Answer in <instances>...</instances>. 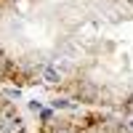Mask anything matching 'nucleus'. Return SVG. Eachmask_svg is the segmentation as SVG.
I'll use <instances>...</instances> for the list:
<instances>
[{
	"instance_id": "2",
	"label": "nucleus",
	"mask_w": 133,
	"mask_h": 133,
	"mask_svg": "<svg viewBox=\"0 0 133 133\" xmlns=\"http://www.w3.org/2000/svg\"><path fill=\"white\" fill-rule=\"evenodd\" d=\"M96 96H98V91H96L93 83H83V85H80V98H85V101H93Z\"/></svg>"
},
{
	"instance_id": "5",
	"label": "nucleus",
	"mask_w": 133,
	"mask_h": 133,
	"mask_svg": "<svg viewBox=\"0 0 133 133\" xmlns=\"http://www.w3.org/2000/svg\"><path fill=\"white\" fill-rule=\"evenodd\" d=\"M0 59H3V53H0Z\"/></svg>"
},
{
	"instance_id": "3",
	"label": "nucleus",
	"mask_w": 133,
	"mask_h": 133,
	"mask_svg": "<svg viewBox=\"0 0 133 133\" xmlns=\"http://www.w3.org/2000/svg\"><path fill=\"white\" fill-rule=\"evenodd\" d=\"M43 75H45V80H48V83H59V80H61V75L53 69V66H48V69L43 72Z\"/></svg>"
},
{
	"instance_id": "4",
	"label": "nucleus",
	"mask_w": 133,
	"mask_h": 133,
	"mask_svg": "<svg viewBox=\"0 0 133 133\" xmlns=\"http://www.w3.org/2000/svg\"><path fill=\"white\" fill-rule=\"evenodd\" d=\"M53 133H69V130H66V128H56V130H53Z\"/></svg>"
},
{
	"instance_id": "1",
	"label": "nucleus",
	"mask_w": 133,
	"mask_h": 133,
	"mask_svg": "<svg viewBox=\"0 0 133 133\" xmlns=\"http://www.w3.org/2000/svg\"><path fill=\"white\" fill-rule=\"evenodd\" d=\"M21 120H3L0 117V133H19Z\"/></svg>"
}]
</instances>
